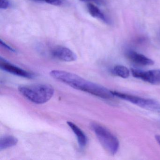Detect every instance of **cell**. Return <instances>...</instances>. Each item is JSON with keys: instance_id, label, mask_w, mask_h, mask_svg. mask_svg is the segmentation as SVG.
Returning <instances> with one entry per match:
<instances>
[{"instance_id": "6", "label": "cell", "mask_w": 160, "mask_h": 160, "mask_svg": "<svg viewBox=\"0 0 160 160\" xmlns=\"http://www.w3.org/2000/svg\"><path fill=\"white\" fill-rule=\"evenodd\" d=\"M0 67L1 69L5 72L21 77L27 78H33L35 77L34 74L17 67L8 62L2 58H1L0 59Z\"/></svg>"}, {"instance_id": "5", "label": "cell", "mask_w": 160, "mask_h": 160, "mask_svg": "<svg viewBox=\"0 0 160 160\" xmlns=\"http://www.w3.org/2000/svg\"><path fill=\"white\" fill-rule=\"evenodd\" d=\"M134 77L153 85L160 84V70L144 71L138 69H131Z\"/></svg>"}, {"instance_id": "13", "label": "cell", "mask_w": 160, "mask_h": 160, "mask_svg": "<svg viewBox=\"0 0 160 160\" xmlns=\"http://www.w3.org/2000/svg\"><path fill=\"white\" fill-rule=\"evenodd\" d=\"M11 4L9 0H0V9L5 10L11 6Z\"/></svg>"}, {"instance_id": "18", "label": "cell", "mask_w": 160, "mask_h": 160, "mask_svg": "<svg viewBox=\"0 0 160 160\" xmlns=\"http://www.w3.org/2000/svg\"><path fill=\"white\" fill-rule=\"evenodd\" d=\"M32 1L36 2H43V0H32Z\"/></svg>"}, {"instance_id": "12", "label": "cell", "mask_w": 160, "mask_h": 160, "mask_svg": "<svg viewBox=\"0 0 160 160\" xmlns=\"http://www.w3.org/2000/svg\"><path fill=\"white\" fill-rule=\"evenodd\" d=\"M111 73L116 76L122 78H126L129 77L130 71L127 67L122 65H117L111 70Z\"/></svg>"}, {"instance_id": "2", "label": "cell", "mask_w": 160, "mask_h": 160, "mask_svg": "<svg viewBox=\"0 0 160 160\" xmlns=\"http://www.w3.org/2000/svg\"><path fill=\"white\" fill-rule=\"evenodd\" d=\"M18 91L26 99L37 104L48 102L55 93L52 86L42 84L20 86Z\"/></svg>"}, {"instance_id": "14", "label": "cell", "mask_w": 160, "mask_h": 160, "mask_svg": "<svg viewBox=\"0 0 160 160\" xmlns=\"http://www.w3.org/2000/svg\"><path fill=\"white\" fill-rule=\"evenodd\" d=\"M43 2H46L55 6H60L62 4V0H43Z\"/></svg>"}, {"instance_id": "3", "label": "cell", "mask_w": 160, "mask_h": 160, "mask_svg": "<svg viewBox=\"0 0 160 160\" xmlns=\"http://www.w3.org/2000/svg\"><path fill=\"white\" fill-rule=\"evenodd\" d=\"M91 127L103 148L111 155H115L119 148V142L109 130L96 123H92Z\"/></svg>"}, {"instance_id": "9", "label": "cell", "mask_w": 160, "mask_h": 160, "mask_svg": "<svg viewBox=\"0 0 160 160\" xmlns=\"http://www.w3.org/2000/svg\"><path fill=\"white\" fill-rule=\"evenodd\" d=\"M67 123L74 133L76 136L78 144L80 148H83L86 147L88 143V138L85 133L73 122H67Z\"/></svg>"}, {"instance_id": "11", "label": "cell", "mask_w": 160, "mask_h": 160, "mask_svg": "<svg viewBox=\"0 0 160 160\" xmlns=\"http://www.w3.org/2000/svg\"><path fill=\"white\" fill-rule=\"evenodd\" d=\"M18 143V139L11 135L4 136L0 139V150L6 149L16 146Z\"/></svg>"}, {"instance_id": "7", "label": "cell", "mask_w": 160, "mask_h": 160, "mask_svg": "<svg viewBox=\"0 0 160 160\" xmlns=\"http://www.w3.org/2000/svg\"><path fill=\"white\" fill-rule=\"evenodd\" d=\"M51 55L54 58L62 61L71 62L76 60V55L72 50L64 47L58 46L51 51Z\"/></svg>"}, {"instance_id": "10", "label": "cell", "mask_w": 160, "mask_h": 160, "mask_svg": "<svg viewBox=\"0 0 160 160\" xmlns=\"http://www.w3.org/2000/svg\"><path fill=\"white\" fill-rule=\"evenodd\" d=\"M87 7L89 13L92 17L100 19L105 23H108V20L106 17L96 5L92 3H89Z\"/></svg>"}, {"instance_id": "15", "label": "cell", "mask_w": 160, "mask_h": 160, "mask_svg": "<svg viewBox=\"0 0 160 160\" xmlns=\"http://www.w3.org/2000/svg\"><path fill=\"white\" fill-rule=\"evenodd\" d=\"M0 43H1V45L2 47L4 48H6L7 50H9V51H11L12 52H14V53H16V50H15L13 48H12L11 47L9 46V45H7L4 42L2 41V40H1L0 41Z\"/></svg>"}, {"instance_id": "16", "label": "cell", "mask_w": 160, "mask_h": 160, "mask_svg": "<svg viewBox=\"0 0 160 160\" xmlns=\"http://www.w3.org/2000/svg\"><path fill=\"white\" fill-rule=\"evenodd\" d=\"M80 1L83 2H94L98 5H102L104 3L103 0H80Z\"/></svg>"}, {"instance_id": "1", "label": "cell", "mask_w": 160, "mask_h": 160, "mask_svg": "<svg viewBox=\"0 0 160 160\" xmlns=\"http://www.w3.org/2000/svg\"><path fill=\"white\" fill-rule=\"evenodd\" d=\"M52 77L68 86L104 99L114 97L112 91L105 87L84 79L79 76L63 71L54 70L50 72Z\"/></svg>"}, {"instance_id": "8", "label": "cell", "mask_w": 160, "mask_h": 160, "mask_svg": "<svg viewBox=\"0 0 160 160\" xmlns=\"http://www.w3.org/2000/svg\"><path fill=\"white\" fill-rule=\"evenodd\" d=\"M127 57L131 62L142 66H149L153 65V60L147 58L142 54H139L134 51H129L127 53Z\"/></svg>"}, {"instance_id": "4", "label": "cell", "mask_w": 160, "mask_h": 160, "mask_svg": "<svg viewBox=\"0 0 160 160\" xmlns=\"http://www.w3.org/2000/svg\"><path fill=\"white\" fill-rule=\"evenodd\" d=\"M112 92L114 96L130 102L139 107L150 111L160 112V104L157 101L152 99L141 98L119 92L112 91Z\"/></svg>"}, {"instance_id": "17", "label": "cell", "mask_w": 160, "mask_h": 160, "mask_svg": "<svg viewBox=\"0 0 160 160\" xmlns=\"http://www.w3.org/2000/svg\"><path fill=\"white\" fill-rule=\"evenodd\" d=\"M155 138L156 141H157V143H158L160 146V135H155Z\"/></svg>"}]
</instances>
